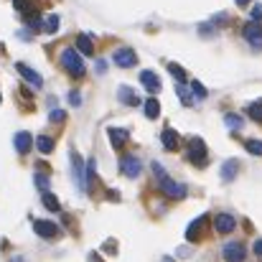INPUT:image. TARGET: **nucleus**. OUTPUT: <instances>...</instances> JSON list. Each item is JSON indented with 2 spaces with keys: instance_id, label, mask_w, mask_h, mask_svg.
Returning a JSON list of instances; mask_svg holds the SVG:
<instances>
[{
  "instance_id": "f03ea898",
  "label": "nucleus",
  "mask_w": 262,
  "mask_h": 262,
  "mask_svg": "<svg viewBox=\"0 0 262 262\" xmlns=\"http://www.w3.org/2000/svg\"><path fill=\"white\" fill-rule=\"evenodd\" d=\"M188 161L193 163V166H206V145H204V140H199V138H191L188 140Z\"/></svg>"
},
{
  "instance_id": "20e7f679",
  "label": "nucleus",
  "mask_w": 262,
  "mask_h": 262,
  "mask_svg": "<svg viewBox=\"0 0 262 262\" xmlns=\"http://www.w3.org/2000/svg\"><path fill=\"white\" fill-rule=\"evenodd\" d=\"M72 173H74V183L82 188V191H87V173H84V161H82V156H77V153H72Z\"/></svg>"
},
{
  "instance_id": "58836bf2",
  "label": "nucleus",
  "mask_w": 262,
  "mask_h": 262,
  "mask_svg": "<svg viewBox=\"0 0 262 262\" xmlns=\"http://www.w3.org/2000/svg\"><path fill=\"white\" fill-rule=\"evenodd\" d=\"M237 5H247V3H252V0H234Z\"/></svg>"
},
{
  "instance_id": "b1692460",
  "label": "nucleus",
  "mask_w": 262,
  "mask_h": 262,
  "mask_svg": "<svg viewBox=\"0 0 262 262\" xmlns=\"http://www.w3.org/2000/svg\"><path fill=\"white\" fill-rule=\"evenodd\" d=\"M176 94L181 97V102H183L186 107H191V104H193V99H191V94H188V89H186L183 82H178V84H176Z\"/></svg>"
},
{
  "instance_id": "ddd939ff",
  "label": "nucleus",
  "mask_w": 262,
  "mask_h": 262,
  "mask_svg": "<svg viewBox=\"0 0 262 262\" xmlns=\"http://www.w3.org/2000/svg\"><path fill=\"white\" fill-rule=\"evenodd\" d=\"M140 84L148 89L150 94H156L158 89H161V79L156 77V72H150V69H145V72H140Z\"/></svg>"
},
{
  "instance_id": "0eeeda50",
  "label": "nucleus",
  "mask_w": 262,
  "mask_h": 262,
  "mask_svg": "<svg viewBox=\"0 0 262 262\" xmlns=\"http://www.w3.org/2000/svg\"><path fill=\"white\" fill-rule=\"evenodd\" d=\"M242 36L255 46V49H262V23H247L245 28H242Z\"/></svg>"
},
{
  "instance_id": "cd10ccee",
  "label": "nucleus",
  "mask_w": 262,
  "mask_h": 262,
  "mask_svg": "<svg viewBox=\"0 0 262 262\" xmlns=\"http://www.w3.org/2000/svg\"><path fill=\"white\" fill-rule=\"evenodd\" d=\"M245 148H247V153H252V156H262V140H247Z\"/></svg>"
},
{
  "instance_id": "39448f33",
  "label": "nucleus",
  "mask_w": 262,
  "mask_h": 262,
  "mask_svg": "<svg viewBox=\"0 0 262 262\" xmlns=\"http://www.w3.org/2000/svg\"><path fill=\"white\" fill-rule=\"evenodd\" d=\"M161 191H163L168 199H183V196H186V186L176 183L173 178H168V176L161 178Z\"/></svg>"
},
{
  "instance_id": "2eb2a0df",
  "label": "nucleus",
  "mask_w": 262,
  "mask_h": 262,
  "mask_svg": "<svg viewBox=\"0 0 262 262\" xmlns=\"http://www.w3.org/2000/svg\"><path fill=\"white\" fill-rule=\"evenodd\" d=\"M143 110H145V117H148V120H156V117L161 115V102H158L156 97H148V99L143 102Z\"/></svg>"
},
{
  "instance_id": "ea45409f",
  "label": "nucleus",
  "mask_w": 262,
  "mask_h": 262,
  "mask_svg": "<svg viewBox=\"0 0 262 262\" xmlns=\"http://www.w3.org/2000/svg\"><path fill=\"white\" fill-rule=\"evenodd\" d=\"M163 262H173V257H163Z\"/></svg>"
},
{
  "instance_id": "aec40b11",
  "label": "nucleus",
  "mask_w": 262,
  "mask_h": 262,
  "mask_svg": "<svg viewBox=\"0 0 262 262\" xmlns=\"http://www.w3.org/2000/svg\"><path fill=\"white\" fill-rule=\"evenodd\" d=\"M77 49L84 54V56H92L94 54V46H92V38H89L87 33H79L77 36Z\"/></svg>"
},
{
  "instance_id": "f257e3e1",
  "label": "nucleus",
  "mask_w": 262,
  "mask_h": 262,
  "mask_svg": "<svg viewBox=\"0 0 262 262\" xmlns=\"http://www.w3.org/2000/svg\"><path fill=\"white\" fill-rule=\"evenodd\" d=\"M61 64H64V69L72 74V77H84V72H87V67H84V59L79 56V51H74V49H64L61 51Z\"/></svg>"
},
{
  "instance_id": "393cba45",
  "label": "nucleus",
  "mask_w": 262,
  "mask_h": 262,
  "mask_svg": "<svg viewBox=\"0 0 262 262\" xmlns=\"http://www.w3.org/2000/svg\"><path fill=\"white\" fill-rule=\"evenodd\" d=\"M59 26H61V18H59V15H49L46 23H43V31H46V33H56Z\"/></svg>"
},
{
  "instance_id": "1a4fd4ad",
  "label": "nucleus",
  "mask_w": 262,
  "mask_h": 262,
  "mask_svg": "<svg viewBox=\"0 0 262 262\" xmlns=\"http://www.w3.org/2000/svg\"><path fill=\"white\" fill-rule=\"evenodd\" d=\"M15 72H18V74H20V77H23L28 84H33V87H41V84H43L41 74H38V72H33V69H31L28 64H23V61H18V64H15Z\"/></svg>"
},
{
  "instance_id": "7ed1b4c3",
  "label": "nucleus",
  "mask_w": 262,
  "mask_h": 262,
  "mask_svg": "<svg viewBox=\"0 0 262 262\" xmlns=\"http://www.w3.org/2000/svg\"><path fill=\"white\" fill-rule=\"evenodd\" d=\"M112 61L120 67V69H133L135 64H138V56H135V51L133 49H117L115 51V56H112Z\"/></svg>"
},
{
  "instance_id": "5701e85b",
  "label": "nucleus",
  "mask_w": 262,
  "mask_h": 262,
  "mask_svg": "<svg viewBox=\"0 0 262 262\" xmlns=\"http://www.w3.org/2000/svg\"><path fill=\"white\" fill-rule=\"evenodd\" d=\"M43 206H46L49 211H59V209H61L59 199H56V196H54L51 191H46V193H43Z\"/></svg>"
},
{
  "instance_id": "423d86ee",
  "label": "nucleus",
  "mask_w": 262,
  "mask_h": 262,
  "mask_svg": "<svg viewBox=\"0 0 262 262\" xmlns=\"http://www.w3.org/2000/svg\"><path fill=\"white\" fill-rule=\"evenodd\" d=\"M33 232H36L38 237H43V239H54V237L59 234V227H56L54 222H46V219H36V222H33Z\"/></svg>"
},
{
  "instance_id": "412c9836",
  "label": "nucleus",
  "mask_w": 262,
  "mask_h": 262,
  "mask_svg": "<svg viewBox=\"0 0 262 262\" xmlns=\"http://www.w3.org/2000/svg\"><path fill=\"white\" fill-rule=\"evenodd\" d=\"M107 135L112 138V145H115V148L125 145V140H127V130H117V127H110V130H107Z\"/></svg>"
},
{
  "instance_id": "a19ab883",
  "label": "nucleus",
  "mask_w": 262,
  "mask_h": 262,
  "mask_svg": "<svg viewBox=\"0 0 262 262\" xmlns=\"http://www.w3.org/2000/svg\"><path fill=\"white\" fill-rule=\"evenodd\" d=\"M0 99H3V97H0Z\"/></svg>"
},
{
  "instance_id": "6ab92c4d",
  "label": "nucleus",
  "mask_w": 262,
  "mask_h": 262,
  "mask_svg": "<svg viewBox=\"0 0 262 262\" xmlns=\"http://www.w3.org/2000/svg\"><path fill=\"white\" fill-rule=\"evenodd\" d=\"M33 143H36V148H38L41 153H46V156H49V153H54V145H56V143H54V138H49V135H38Z\"/></svg>"
},
{
  "instance_id": "bb28decb",
  "label": "nucleus",
  "mask_w": 262,
  "mask_h": 262,
  "mask_svg": "<svg viewBox=\"0 0 262 262\" xmlns=\"http://www.w3.org/2000/svg\"><path fill=\"white\" fill-rule=\"evenodd\" d=\"M224 122H227L232 130H239V127H242V117H239V115H234V112L224 115Z\"/></svg>"
},
{
  "instance_id": "4468645a",
  "label": "nucleus",
  "mask_w": 262,
  "mask_h": 262,
  "mask_svg": "<svg viewBox=\"0 0 262 262\" xmlns=\"http://www.w3.org/2000/svg\"><path fill=\"white\" fill-rule=\"evenodd\" d=\"M204 222H206V216H199V219H193V222L188 224V229H186V239H188V242H199V234H201V229H204Z\"/></svg>"
},
{
  "instance_id": "72a5a7b5",
  "label": "nucleus",
  "mask_w": 262,
  "mask_h": 262,
  "mask_svg": "<svg viewBox=\"0 0 262 262\" xmlns=\"http://www.w3.org/2000/svg\"><path fill=\"white\" fill-rule=\"evenodd\" d=\"M252 20H257V23L262 20V3H257V5L252 8Z\"/></svg>"
},
{
  "instance_id": "c85d7f7f",
  "label": "nucleus",
  "mask_w": 262,
  "mask_h": 262,
  "mask_svg": "<svg viewBox=\"0 0 262 262\" xmlns=\"http://www.w3.org/2000/svg\"><path fill=\"white\" fill-rule=\"evenodd\" d=\"M191 92H193V97H199V99H204L209 92H206V87L201 84V82H191Z\"/></svg>"
},
{
  "instance_id": "c756f323",
  "label": "nucleus",
  "mask_w": 262,
  "mask_h": 262,
  "mask_svg": "<svg viewBox=\"0 0 262 262\" xmlns=\"http://www.w3.org/2000/svg\"><path fill=\"white\" fill-rule=\"evenodd\" d=\"M168 72L173 74V77L178 79V82H183V79H186V72H183V69H181L178 64H168Z\"/></svg>"
},
{
  "instance_id": "6e6552de",
  "label": "nucleus",
  "mask_w": 262,
  "mask_h": 262,
  "mask_svg": "<svg viewBox=\"0 0 262 262\" xmlns=\"http://www.w3.org/2000/svg\"><path fill=\"white\" fill-rule=\"evenodd\" d=\"M120 171L127 176V178H138V176H140V171H143L140 158H135V156H125V158L120 161Z\"/></svg>"
},
{
  "instance_id": "f8f14e48",
  "label": "nucleus",
  "mask_w": 262,
  "mask_h": 262,
  "mask_svg": "<svg viewBox=\"0 0 262 262\" xmlns=\"http://www.w3.org/2000/svg\"><path fill=\"white\" fill-rule=\"evenodd\" d=\"M224 262H245V247L239 242H229L224 247Z\"/></svg>"
},
{
  "instance_id": "4c0bfd02",
  "label": "nucleus",
  "mask_w": 262,
  "mask_h": 262,
  "mask_svg": "<svg viewBox=\"0 0 262 262\" xmlns=\"http://www.w3.org/2000/svg\"><path fill=\"white\" fill-rule=\"evenodd\" d=\"M107 196H110L112 201H117V199H120V193H117V191H107Z\"/></svg>"
},
{
  "instance_id": "f704fd0d",
  "label": "nucleus",
  "mask_w": 262,
  "mask_h": 262,
  "mask_svg": "<svg viewBox=\"0 0 262 262\" xmlns=\"http://www.w3.org/2000/svg\"><path fill=\"white\" fill-rule=\"evenodd\" d=\"M153 173L158 176V178H163V176H166V171H163V166H161V163H153Z\"/></svg>"
},
{
  "instance_id": "9d476101",
  "label": "nucleus",
  "mask_w": 262,
  "mask_h": 262,
  "mask_svg": "<svg viewBox=\"0 0 262 262\" xmlns=\"http://www.w3.org/2000/svg\"><path fill=\"white\" fill-rule=\"evenodd\" d=\"M234 227H237L234 216H229V214H216L214 216V229L219 234H229V232H234Z\"/></svg>"
},
{
  "instance_id": "9b49d317",
  "label": "nucleus",
  "mask_w": 262,
  "mask_h": 262,
  "mask_svg": "<svg viewBox=\"0 0 262 262\" xmlns=\"http://www.w3.org/2000/svg\"><path fill=\"white\" fill-rule=\"evenodd\" d=\"M13 145H15V150H18L20 156H26V153L33 148V135H31V133H26V130H20V133L13 138Z\"/></svg>"
},
{
  "instance_id": "473e14b6",
  "label": "nucleus",
  "mask_w": 262,
  "mask_h": 262,
  "mask_svg": "<svg viewBox=\"0 0 262 262\" xmlns=\"http://www.w3.org/2000/svg\"><path fill=\"white\" fill-rule=\"evenodd\" d=\"M69 102H72L74 107H79V104H82V94H79L77 89H74V92H69Z\"/></svg>"
},
{
  "instance_id": "e433bc0d",
  "label": "nucleus",
  "mask_w": 262,
  "mask_h": 262,
  "mask_svg": "<svg viewBox=\"0 0 262 262\" xmlns=\"http://www.w3.org/2000/svg\"><path fill=\"white\" fill-rule=\"evenodd\" d=\"M255 255H260V257H262V239H257V242H255Z\"/></svg>"
},
{
  "instance_id": "4be33fe9",
  "label": "nucleus",
  "mask_w": 262,
  "mask_h": 262,
  "mask_svg": "<svg viewBox=\"0 0 262 262\" xmlns=\"http://www.w3.org/2000/svg\"><path fill=\"white\" fill-rule=\"evenodd\" d=\"M13 8H15L20 15H31V13H36V5H33L31 0H13Z\"/></svg>"
},
{
  "instance_id": "2f4dec72",
  "label": "nucleus",
  "mask_w": 262,
  "mask_h": 262,
  "mask_svg": "<svg viewBox=\"0 0 262 262\" xmlns=\"http://www.w3.org/2000/svg\"><path fill=\"white\" fill-rule=\"evenodd\" d=\"M64 117H67V115H64V110H51V115H49V120H51V122H64Z\"/></svg>"
},
{
  "instance_id": "7c9ffc66",
  "label": "nucleus",
  "mask_w": 262,
  "mask_h": 262,
  "mask_svg": "<svg viewBox=\"0 0 262 262\" xmlns=\"http://www.w3.org/2000/svg\"><path fill=\"white\" fill-rule=\"evenodd\" d=\"M36 186L46 193L49 191V176H43V173H36Z\"/></svg>"
},
{
  "instance_id": "a211bd4d",
  "label": "nucleus",
  "mask_w": 262,
  "mask_h": 262,
  "mask_svg": "<svg viewBox=\"0 0 262 262\" xmlns=\"http://www.w3.org/2000/svg\"><path fill=\"white\" fill-rule=\"evenodd\" d=\"M117 97H120L125 104H130V107H138V104H140L138 94H135V92H133L130 87H120V89H117Z\"/></svg>"
},
{
  "instance_id": "f3484780",
  "label": "nucleus",
  "mask_w": 262,
  "mask_h": 262,
  "mask_svg": "<svg viewBox=\"0 0 262 262\" xmlns=\"http://www.w3.org/2000/svg\"><path fill=\"white\" fill-rule=\"evenodd\" d=\"M237 171H239V163L234 158H229L224 166H222V181H234L237 178Z\"/></svg>"
},
{
  "instance_id": "c9c22d12",
  "label": "nucleus",
  "mask_w": 262,
  "mask_h": 262,
  "mask_svg": "<svg viewBox=\"0 0 262 262\" xmlns=\"http://www.w3.org/2000/svg\"><path fill=\"white\" fill-rule=\"evenodd\" d=\"M104 72H107V61L99 59V61H97V74H104Z\"/></svg>"
},
{
  "instance_id": "a878e982",
  "label": "nucleus",
  "mask_w": 262,
  "mask_h": 262,
  "mask_svg": "<svg viewBox=\"0 0 262 262\" xmlns=\"http://www.w3.org/2000/svg\"><path fill=\"white\" fill-rule=\"evenodd\" d=\"M247 115H250L255 122H262V99L260 102H252V104L247 107Z\"/></svg>"
},
{
  "instance_id": "dca6fc26",
  "label": "nucleus",
  "mask_w": 262,
  "mask_h": 262,
  "mask_svg": "<svg viewBox=\"0 0 262 262\" xmlns=\"http://www.w3.org/2000/svg\"><path fill=\"white\" fill-rule=\"evenodd\" d=\"M161 140H163V148H166V150H176V148H178V143H181V140H178V133L171 130V127H166V130H163Z\"/></svg>"
}]
</instances>
